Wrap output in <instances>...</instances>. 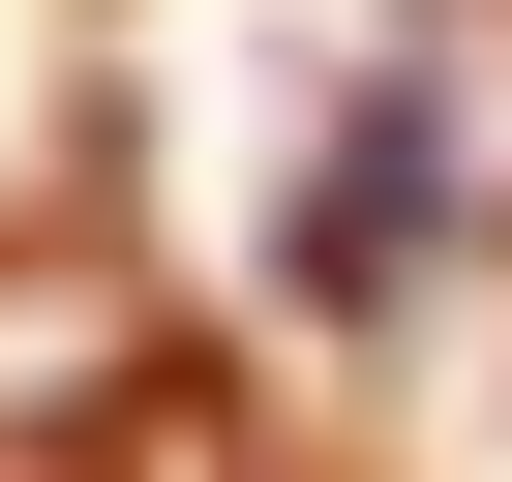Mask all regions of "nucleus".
Masks as SVG:
<instances>
[{
	"instance_id": "obj_1",
	"label": "nucleus",
	"mask_w": 512,
	"mask_h": 482,
	"mask_svg": "<svg viewBox=\"0 0 512 482\" xmlns=\"http://www.w3.org/2000/svg\"><path fill=\"white\" fill-rule=\"evenodd\" d=\"M422 272H452V121H422V91H332V121H302V302L392 332Z\"/></svg>"
}]
</instances>
